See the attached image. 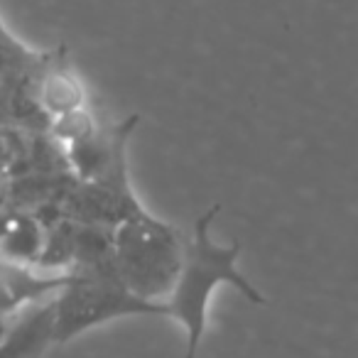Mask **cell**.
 I'll list each match as a JSON object with an SVG mask.
<instances>
[{
  "label": "cell",
  "mask_w": 358,
  "mask_h": 358,
  "mask_svg": "<svg viewBox=\"0 0 358 358\" xmlns=\"http://www.w3.org/2000/svg\"><path fill=\"white\" fill-rule=\"evenodd\" d=\"M221 211L214 204L209 211L194 221L189 243H185V258L182 268L164 299V317H172L182 324L187 331V351L185 358L199 356L201 338L206 331V317H209V304L214 292L221 285L236 287L250 304H265V297L248 282L238 270L241 243L234 241L231 245H216L211 241V221Z\"/></svg>",
  "instance_id": "1"
},
{
  "label": "cell",
  "mask_w": 358,
  "mask_h": 358,
  "mask_svg": "<svg viewBox=\"0 0 358 358\" xmlns=\"http://www.w3.org/2000/svg\"><path fill=\"white\" fill-rule=\"evenodd\" d=\"M185 258V241L167 221L150 216L143 206L113 224L110 263L118 280L140 299L162 304Z\"/></svg>",
  "instance_id": "2"
},
{
  "label": "cell",
  "mask_w": 358,
  "mask_h": 358,
  "mask_svg": "<svg viewBox=\"0 0 358 358\" xmlns=\"http://www.w3.org/2000/svg\"><path fill=\"white\" fill-rule=\"evenodd\" d=\"M50 307V341L55 343L71 341L81 331H89L110 319L140 317V314L164 317V304L140 299L120 282L110 258L81 265V270L66 275Z\"/></svg>",
  "instance_id": "3"
},
{
  "label": "cell",
  "mask_w": 358,
  "mask_h": 358,
  "mask_svg": "<svg viewBox=\"0 0 358 358\" xmlns=\"http://www.w3.org/2000/svg\"><path fill=\"white\" fill-rule=\"evenodd\" d=\"M47 229L32 216H10L0 236V258L8 265H32L40 263L45 250Z\"/></svg>",
  "instance_id": "4"
},
{
  "label": "cell",
  "mask_w": 358,
  "mask_h": 358,
  "mask_svg": "<svg viewBox=\"0 0 358 358\" xmlns=\"http://www.w3.org/2000/svg\"><path fill=\"white\" fill-rule=\"evenodd\" d=\"M40 103L50 115L69 113L86 106V89L71 71L55 69L42 79Z\"/></svg>",
  "instance_id": "5"
},
{
  "label": "cell",
  "mask_w": 358,
  "mask_h": 358,
  "mask_svg": "<svg viewBox=\"0 0 358 358\" xmlns=\"http://www.w3.org/2000/svg\"><path fill=\"white\" fill-rule=\"evenodd\" d=\"M52 133L66 148H76V145H84L89 140L96 138V123L91 118V113L84 108L69 110V113L55 115V123H52Z\"/></svg>",
  "instance_id": "6"
}]
</instances>
